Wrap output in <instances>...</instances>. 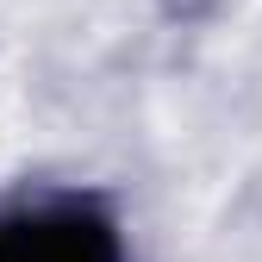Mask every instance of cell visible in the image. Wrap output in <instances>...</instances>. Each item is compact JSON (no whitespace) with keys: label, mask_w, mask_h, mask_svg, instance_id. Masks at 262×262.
I'll return each instance as SVG.
<instances>
[{"label":"cell","mask_w":262,"mask_h":262,"mask_svg":"<svg viewBox=\"0 0 262 262\" xmlns=\"http://www.w3.org/2000/svg\"><path fill=\"white\" fill-rule=\"evenodd\" d=\"M0 262H125V231L94 193H38L0 212Z\"/></svg>","instance_id":"1"}]
</instances>
